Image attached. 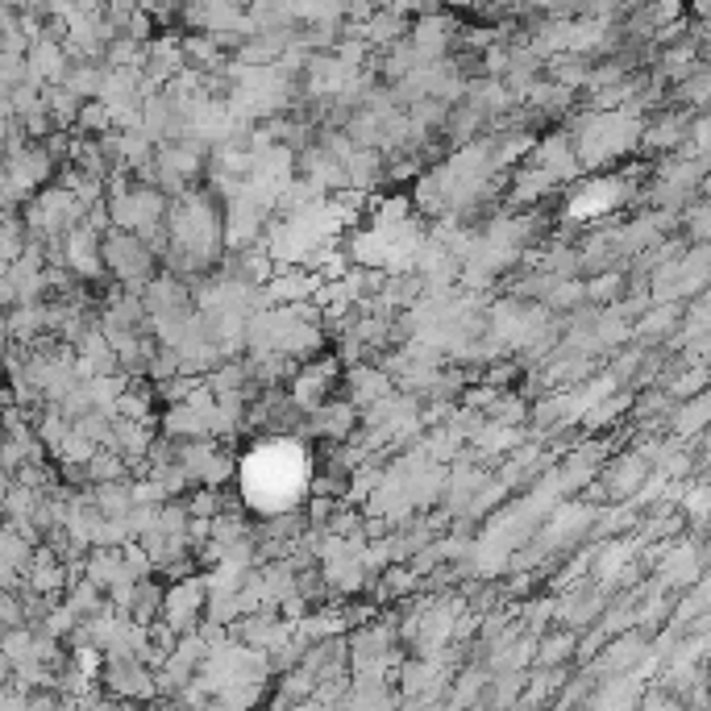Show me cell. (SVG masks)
<instances>
[{"label": "cell", "instance_id": "1", "mask_svg": "<svg viewBox=\"0 0 711 711\" xmlns=\"http://www.w3.org/2000/svg\"><path fill=\"white\" fill-rule=\"evenodd\" d=\"M104 683H109L113 695H121V699H150V695H154V678L146 674V665L138 662V658H109Z\"/></svg>", "mask_w": 711, "mask_h": 711}, {"label": "cell", "instance_id": "2", "mask_svg": "<svg viewBox=\"0 0 711 711\" xmlns=\"http://www.w3.org/2000/svg\"><path fill=\"white\" fill-rule=\"evenodd\" d=\"M0 354H4V329H0Z\"/></svg>", "mask_w": 711, "mask_h": 711}]
</instances>
